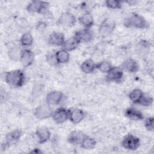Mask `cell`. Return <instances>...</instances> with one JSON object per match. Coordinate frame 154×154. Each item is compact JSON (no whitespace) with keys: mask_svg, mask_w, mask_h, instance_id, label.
<instances>
[{"mask_svg":"<svg viewBox=\"0 0 154 154\" xmlns=\"http://www.w3.org/2000/svg\"><path fill=\"white\" fill-rule=\"evenodd\" d=\"M25 75L20 70L9 71L5 74V81L10 85L19 87H22L25 82Z\"/></svg>","mask_w":154,"mask_h":154,"instance_id":"1","label":"cell"},{"mask_svg":"<svg viewBox=\"0 0 154 154\" xmlns=\"http://www.w3.org/2000/svg\"><path fill=\"white\" fill-rule=\"evenodd\" d=\"M124 25L127 28L145 29L149 27V24L141 16L133 13L124 20Z\"/></svg>","mask_w":154,"mask_h":154,"instance_id":"2","label":"cell"},{"mask_svg":"<svg viewBox=\"0 0 154 154\" xmlns=\"http://www.w3.org/2000/svg\"><path fill=\"white\" fill-rule=\"evenodd\" d=\"M49 3L42 1H32L26 6L28 12L32 13H45L47 11Z\"/></svg>","mask_w":154,"mask_h":154,"instance_id":"3","label":"cell"},{"mask_svg":"<svg viewBox=\"0 0 154 154\" xmlns=\"http://www.w3.org/2000/svg\"><path fill=\"white\" fill-rule=\"evenodd\" d=\"M116 22L110 18L104 19L99 28V32L101 36L106 37L112 33L116 28Z\"/></svg>","mask_w":154,"mask_h":154,"instance_id":"4","label":"cell"},{"mask_svg":"<svg viewBox=\"0 0 154 154\" xmlns=\"http://www.w3.org/2000/svg\"><path fill=\"white\" fill-rule=\"evenodd\" d=\"M122 145L126 149L135 150L140 147V141L139 138L131 134H128L123 138Z\"/></svg>","mask_w":154,"mask_h":154,"instance_id":"5","label":"cell"},{"mask_svg":"<svg viewBox=\"0 0 154 154\" xmlns=\"http://www.w3.org/2000/svg\"><path fill=\"white\" fill-rule=\"evenodd\" d=\"M22 131L19 129L8 133L5 137V142L1 146L2 149H5L10 146L16 143L19 140L20 137L22 136Z\"/></svg>","mask_w":154,"mask_h":154,"instance_id":"6","label":"cell"},{"mask_svg":"<svg viewBox=\"0 0 154 154\" xmlns=\"http://www.w3.org/2000/svg\"><path fill=\"white\" fill-rule=\"evenodd\" d=\"M76 22L75 16L70 12L62 13L57 20V23L64 26L71 27L75 25Z\"/></svg>","mask_w":154,"mask_h":154,"instance_id":"7","label":"cell"},{"mask_svg":"<svg viewBox=\"0 0 154 154\" xmlns=\"http://www.w3.org/2000/svg\"><path fill=\"white\" fill-rule=\"evenodd\" d=\"M53 112L49 105L44 104L38 106L34 112L35 116L38 119H45L52 116Z\"/></svg>","mask_w":154,"mask_h":154,"instance_id":"8","label":"cell"},{"mask_svg":"<svg viewBox=\"0 0 154 154\" xmlns=\"http://www.w3.org/2000/svg\"><path fill=\"white\" fill-rule=\"evenodd\" d=\"M70 112V111L63 107L58 108L52 114L53 120L57 123H62L69 119Z\"/></svg>","mask_w":154,"mask_h":154,"instance_id":"9","label":"cell"},{"mask_svg":"<svg viewBox=\"0 0 154 154\" xmlns=\"http://www.w3.org/2000/svg\"><path fill=\"white\" fill-rule=\"evenodd\" d=\"M123 70L120 67H112L106 75V79L111 82H120L123 78Z\"/></svg>","mask_w":154,"mask_h":154,"instance_id":"10","label":"cell"},{"mask_svg":"<svg viewBox=\"0 0 154 154\" xmlns=\"http://www.w3.org/2000/svg\"><path fill=\"white\" fill-rule=\"evenodd\" d=\"M80 43H87L94 38V32L90 29H83L76 32L74 35Z\"/></svg>","mask_w":154,"mask_h":154,"instance_id":"11","label":"cell"},{"mask_svg":"<svg viewBox=\"0 0 154 154\" xmlns=\"http://www.w3.org/2000/svg\"><path fill=\"white\" fill-rule=\"evenodd\" d=\"M64 95L61 91H54L49 93L46 97V103L51 105H58L61 102L63 99Z\"/></svg>","mask_w":154,"mask_h":154,"instance_id":"12","label":"cell"},{"mask_svg":"<svg viewBox=\"0 0 154 154\" xmlns=\"http://www.w3.org/2000/svg\"><path fill=\"white\" fill-rule=\"evenodd\" d=\"M34 55L32 51L29 49H23L20 61L22 66L25 67L30 66L34 61Z\"/></svg>","mask_w":154,"mask_h":154,"instance_id":"13","label":"cell"},{"mask_svg":"<svg viewBox=\"0 0 154 154\" xmlns=\"http://www.w3.org/2000/svg\"><path fill=\"white\" fill-rule=\"evenodd\" d=\"M121 68L123 70H125L130 73H135L138 70L139 66L135 60L132 58H128L123 61Z\"/></svg>","mask_w":154,"mask_h":154,"instance_id":"14","label":"cell"},{"mask_svg":"<svg viewBox=\"0 0 154 154\" xmlns=\"http://www.w3.org/2000/svg\"><path fill=\"white\" fill-rule=\"evenodd\" d=\"M48 42L52 45L63 46L65 42L64 35L61 32H54L49 35Z\"/></svg>","mask_w":154,"mask_h":154,"instance_id":"15","label":"cell"},{"mask_svg":"<svg viewBox=\"0 0 154 154\" xmlns=\"http://www.w3.org/2000/svg\"><path fill=\"white\" fill-rule=\"evenodd\" d=\"M36 140L39 143H44L46 142L51 137L49 131L45 128H40L37 129L35 133Z\"/></svg>","mask_w":154,"mask_h":154,"instance_id":"16","label":"cell"},{"mask_svg":"<svg viewBox=\"0 0 154 154\" xmlns=\"http://www.w3.org/2000/svg\"><path fill=\"white\" fill-rule=\"evenodd\" d=\"M85 136V135H84L82 132L74 131H72L69 135L67 138V140L69 143L74 145L81 144Z\"/></svg>","mask_w":154,"mask_h":154,"instance_id":"17","label":"cell"},{"mask_svg":"<svg viewBox=\"0 0 154 154\" xmlns=\"http://www.w3.org/2000/svg\"><path fill=\"white\" fill-rule=\"evenodd\" d=\"M125 116L132 120H141L144 119L143 114L135 108H129L125 111Z\"/></svg>","mask_w":154,"mask_h":154,"instance_id":"18","label":"cell"},{"mask_svg":"<svg viewBox=\"0 0 154 154\" xmlns=\"http://www.w3.org/2000/svg\"><path fill=\"white\" fill-rule=\"evenodd\" d=\"M79 23L82 25L85 29H90L94 24V20L92 15L89 12H86L85 14L79 17Z\"/></svg>","mask_w":154,"mask_h":154,"instance_id":"19","label":"cell"},{"mask_svg":"<svg viewBox=\"0 0 154 154\" xmlns=\"http://www.w3.org/2000/svg\"><path fill=\"white\" fill-rule=\"evenodd\" d=\"M84 112L80 109H75L70 112L69 119L73 123H79L84 118Z\"/></svg>","mask_w":154,"mask_h":154,"instance_id":"20","label":"cell"},{"mask_svg":"<svg viewBox=\"0 0 154 154\" xmlns=\"http://www.w3.org/2000/svg\"><path fill=\"white\" fill-rule=\"evenodd\" d=\"M80 42L78 40V39L75 37H72L67 40H65L64 45H63V48L64 50L68 51H71L78 48Z\"/></svg>","mask_w":154,"mask_h":154,"instance_id":"21","label":"cell"},{"mask_svg":"<svg viewBox=\"0 0 154 154\" xmlns=\"http://www.w3.org/2000/svg\"><path fill=\"white\" fill-rule=\"evenodd\" d=\"M96 69V64L91 59L85 60L81 65V70L85 73H93Z\"/></svg>","mask_w":154,"mask_h":154,"instance_id":"22","label":"cell"},{"mask_svg":"<svg viewBox=\"0 0 154 154\" xmlns=\"http://www.w3.org/2000/svg\"><path fill=\"white\" fill-rule=\"evenodd\" d=\"M150 44L146 40H141L136 46V52L140 55H144L149 51Z\"/></svg>","mask_w":154,"mask_h":154,"instance_id":"23","label":"cell"},{"mask_svg":"<svg viewBox=\"0 0 154 154\" xmlns=\"http://www.w3.org/2000/svg\"><path fill=\"white\" fill-rule=\"evenodd\" d=\"M56 56L58 64L66 63L69 61L70 58L69 54L64 49L56 52Z\"/></svg>","mask_w":154,"mask_h":154,"instance_id":"24","label":"cell"},{"mask_svg":"<svg viewBox=\"0 0 154 154\" xmlns=\"http://www.w3.org/2000/svg\"><path fill=\"white\" fill-rule=\"evenodd\" d=\"M22 50L23 49H21L20 48L17 46H15L11 48L8 53L9 58L14 61L20 60Z\"/></svg>","mask_w":154,"mask_h":154,"instance_id":"25","label":"cell"},{"mask_svg":"<svg viewBox=\"0 0 154 154\" xmlns=\"http://www.w3.org/2000/svg\"><path fill=\"white\" fill-rule=\"evenodd\" d=\"M81 146L85 149H93L95 147L96 141L93 138L85 135L81 143Z\"/></svg>","mask_w":154,"mask_h":154,"instance_id":"26","label":"cell"},{"mask_svg":"<svg viewBox=\"0 0 154 154\" xmlns=\"http://www.w3.org/2000/svg\"><path fill=\"white\" fill-rule=\"evenodd\" d=\"M143 94V91L140 89H134L129 93V98L130 100L135 103H137L142 95Z\"/></svg>","mask_w":154,"mask_h":154,"instance_id":"27","label":"cell"},{"mask_svg":"<svg viewBox=\"0 0 154 154\" xmlns=\"http://www.w3.org/2000/svg\"><path fill=\"white\" fill-rule=\"evenodd\" d=\"M20 44L23 46L27 47L31 46L33 42V38L32 35L29 32L23 34L20 38Z\"/></svg>","mask_w":154,"mask_h":154,"instance_id":"28","label":"cell"},{"mask_svg":"<svg viewBox=\"0 0 154 154\" xmlns=\"http://www.w3.org/2000/svg\"><path fill=\"white\" fill-rule=\"evenodd\" d=\"M153 103V97L150 96L143 93L140 100H138V104L143 105L144 106H148L152 104Z\"/></svg>","mask_w":154,"mask_h":154,"instance_id":"29","label":"cell"},{"mask_svg":"<svg viewBox=\"0 0 154 154\" xmlns=\"http://www.w3.org/2000/svg\"><path fill=\"white\" fill-rule=\"evenodd\" d=\"M46 59L47 62L51 66H56L58 64L57 59L56 52L54 51H49L46 55Z\"/></svg>","mask_w":154,"mask_h":154,"instance_id":"30","label":"cell"},{"mask_svg":"<svg viewBox=\"0 0 154 154\" xmlns=\"http://www.w3.org/2000/svg\"><path fill=\"white\" fill-rule=\"evenodd\" d=\"M111 64L106 61H102L98 64H96V68L102 73H108L111 69Z\"/></svg>","mask_w":154,"mask_h":154,"instance_id":"31","label":"cell"},{"mask_svg":"<svg viewBox=\"0 0 154 154\" xmlns=\"http://www.w3.org/2000/svg\"><path fill=\"white\" fill-rule=\"evenodd\" d=\"M105 5L108 8L118 9L122 7V2L117 0H108L105 1Z\"/></svg>","mask_w":154,"mask_h":154,"instance_id":"32","label":"cell"},{"mask_svg":"<svg viewBox=\"0 0 154 154\" xmlns=\"http://www.w3.org/2000/svg\"><path fill=\"white\" fill-rule=\"evenodd\" d=\"M153 117H147L145 119L144 121V125L148 131H153L154 128L153 125Z\"/></svg>","mask_w":154,"mask_h":154,"instance_id":"33","label":"cell"},{"mask_svg":"<svg viewBox=\"0 0 154 154\" xmlns=\"http://www.w3.org/2000/svg\"><path fill=\"white\" fill-rule=\"evenodd\" d=\"M47 27V23L43 21H40L37 23V25H36V28L38 31H44L46 28Z\"/></svg>","mask_w":154,"mask_h":154,"instance_id":"34","label":"cell"},{"mask_svg":"<svg viewBox=\"0 0 154 154\" xmlns=\"http://www.w3.org/2000/svg\"><path fill=\"white\" fill-rule=\"evenodd\" d=\"M30 153H41L42 152L39 149H35L32 151H31Z\"/></svg>","mask_w":154,"mask_h":154,"instance_id":"35","label":"cell"}]
</instances>
